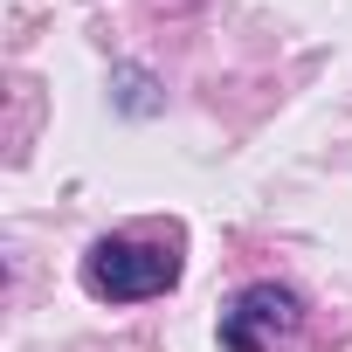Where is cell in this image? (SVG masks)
I'll list each match as a JSON object with an SVG mask.
<instances>
[{
    "label": "cell",
    "mask_w": 352,
    "mask_h": 352,
    "mask_svg": "<svg viewBox=\"0 0 352 352\" xmlns=\"http://www.w3.org/2000/svg\"><path fill=\"white\" fill-rule=\"evenodd\" d=\"M83 283H90V297L138 304V297H159V290L180 283V256H173V249H145V242H124V235H104L83 256Z\"/></svg>",
    "instance_id": "1"
},
{
    "label": "cell",
    "mask_w": 352,
    "mask_h": 352,
    "mask_svg": "<svg viewBox=\"0 0 352 352\" xmlns=\"http://www.w3.org/2000/svg\"><path fill=\"white\" fill-rule=\"evenodd\" d=\"M297 331V297L276 283H249L228 311H221V345L228 352H270L276 338Z\"/></svg>",
    "instance_id": "2"
}]
</instances>
